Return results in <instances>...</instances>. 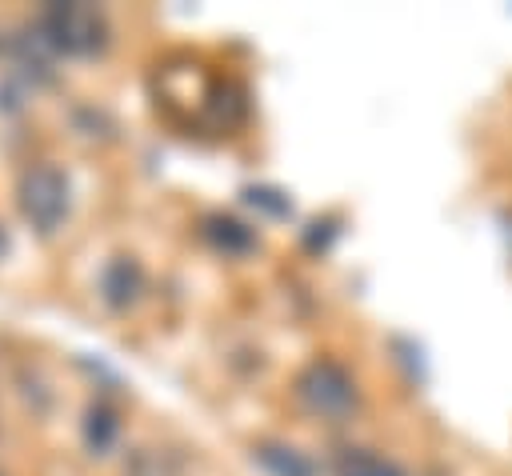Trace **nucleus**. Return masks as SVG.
Segmentation results:
<instances>
[{"label": "nucleus", "instance_id": "nucleus-5", "mask_svg": "<svg viewBox=\"0 0 512 476\" xmlns=\"http://www.w3.org/2000/svg\"><path fill=\"white\" fill-rule=\"evenodd\" d=\"M136 292H140V268L132 260H116L104 272V296L112 304H128V300H136Z\"/></svg>", "mask_w": 512, "mask_h": 476}, {"label": "nucleus", "instance_id": "nucleus-2", "mask_svg": "<svg viewBox=\"0 0 512 476\" xmlns=\"http://www.w3.org/2000/svg\"><path fill=\"white\" fill-rule=\"evenodd\" d=\"M40 28H44L48 44L68 56H92L108 36L104 12H96L92 4H52L44 12Z\"/></svg>", "mask_w": 512, "mask_h": 476}, {"label": "nucleus", "instance_id": "nucleus-4", "mask_svg": "<svg viewBox=\"0 0 512 476\" xmlns=\"http://www.w3.org/2000/svg\"><path fill=\"white\" fill-rule=\"evenodd\" d=\"M336 476H404V472H400L392 460L376 456V452L352 448V452H344V456H340V464H336Z\"/></svg>", "mask_w": 512, "mask_h": 476}, {"label": "nucleus", "instance_id": "nucleus-6", "mask_svg": "<svg viewBox=\"0 0 512 476\" xmlns=\"http://www.w3.org/2000/svg\"><path fill=\"white\" fill-rule=\"evenodd\" d=\"M112 436H116V416H112L108 408H92V412H88V440H92L96 448H104Z\"/></svg>", "mask_w": 512, "mask_h": 476}, {"label": "nucleus", "instance_id": "nucleus-1", "mask_svg": "<svg viewBox=\"0 0 512 476\" xmlns=\"http://www.w3.org/2000/svg\"><path fill=\"white\" fill-rule=\"evenodd\" d=\"M16 204H20V216L36 232L52 236L68 216V180H64V172L48 160L28 164L20 172V184H16Z\"/></svg>", "mask_w": 512, "mask_h": 476}, {"label": "nucleus", "instance_id": "nucleus-3", "mask_svg": "<svg viewBox=\"0 0 512 476\" xmlns=\"http://www.w3.org/2000/svg\"><path fill=\"white\" fill-rule=\"evenodd\" d=\"M296 392L316 416H344L356 404L352 376L332 360H316L312 368H304V376L296 380Z\"/></svg>", "mask_w": 512, "mask_h": 476}]
</instances>
